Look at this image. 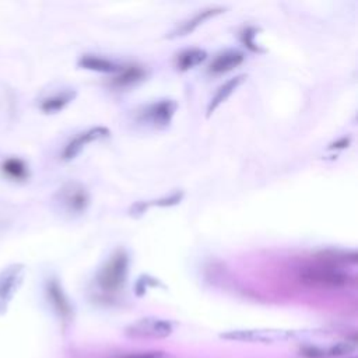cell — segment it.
<instances>
[{"label":"cell","mask_w":358,"mask_h":358,"mask_svg":"<svg viewBox=\"0 0 358 358\" xmlns=\"http://www.w3.org/2000/svg\"><path fill=\"white\" fill-rule=\"evenodd\" d=\"M55 201L62 211L67 214H80L87 208L90 197L83 185L69 182L57 190L55 194Z\"/></svg>","instance_id":"3"},{"label":"cell","mask_w":358,"mask_h":358,"mask_svg":"<svg viewBox=\"0 0 358 358\" xmlns=\"http://www.w3.org/2000/svg\"><path fill=\"white\" fill-rule=\"evenodd\" d=\"M22 264H10L0 271V315L6 313L10 302L24 280Z\"/></svg>","instance_id":"6"},{"label":"cell","mask_w":358,"mask_h":358,"mask_svg":"<svg viewBox=\"0 0 358 358\" xmlns=\"http://www.w3.org/2000/svg\"><path fill=\"white\" fill-rule=\"evenodd\" d=\"M221 337L231 341L252 344H277L292 337L291 331L277 329H239L221 333Z\"/></svg>","instance_id":"2"},{"label":"cell","mask_w":358,"mask_h":358,"mask_svg":"<svg viewBox=\"0 0 358 358\" xmlns=\"http://www.w3.org/2000/svg\"><path fill=\"white\" fill-rule=\"evenodd\" d=\"M357 351V344L354 341H338L327 345L326 348H308L305 351L306 355L316 358H333V357H344Z\"/></svg>","instance_id":"11"},{"label":"cell","mask_w":358,"mask_h":358,"mask_svg":"<svg viewBox=\"0 0 358 358\" xmlns=\"http://www.w3.org/2000/svg\"><path fill=\"white\" fill-rule=\"evenodd\" d=\"M207 53L203 49L199 48H193V49H186L183 52H180L176 57V67L182 71L193 69L194 66L200 64L204 59H206Z\"/></svg>","instance_id":"15"},{"label":"cell","mask_w":358,"mask_h":358,"mask_svg":"<svg viewBox=\"0 0 358 358\" xmlns=\"http://www.w3.org/2000/svg\"><path fill=\"white\" fill-rule=\"evenodd\" d=\"M182 196H183L182 193H175V194H172V196H169L166 199L155 201V204L157 206H172V204H176L182 199Z\"/></svg>","instance_id":"21"},{"label":"cell","mask_w":358,"mask_h":358,"mask_svg":"<svg viewBox=\"0 0 358 358\" xmlns=\"http://www.w3.org/2000/svg\"><path fill=\"white\" fill-rule=\"evenodd\" d=\"M173 331V324L169 320L159 317H143L129 324L124 333L137 338H165Z\"/></svg>","instance_id":"4"},{"label":"cell","mask_w":358,"mask_h":358,"mask_svg":"<svg viewBox=\"0 0 358 358\" xmlns=\"http://www.w3.org/2000/svg\"><path fill=\"white\" fill-rule=\"evenodd\" d=\"M48 294H49L52 302L55 303V306H56L62 313H64V312L67 310V302H66V298H64V295H63V292H62V289H60L57 281H55V280L49 281V284H48Z\"/></svg>","instance_id":"17"},{"label":"cell","mask_w":358,"mask_h":358,"mask_svg":"<svg viewBox=\"0 0 358 358\" xmlns=\"http://www.w3.org/2000/svg\"><path fill=\"white\" fill-rule=\"evenodd\" d=\"M78 64L83 67V69H88V70H95V71H103V73H112V71H116L119 67L112 63L110 60L108 59H103V57H98V56H94V55H85L80 59Z\"/></svg>","instance_id":"16"},{"label":"cell","mask_w":358,"mask_h":358,"mask_svg":"<svg viewBox=\"0 0 358 358\" xmlns=\"http://www.w3.org/2000/svg\"><path fill=\"white\" fill-rule=\"evenodd\" d=\"M243 53L238 50H224L213 59V62L208 66V70L213 74H221L239 66L243 62Z\"/></svg>","instance_id":"10"},{"label":"cell","mask_w":358,"mask_h":358,"mask_svg":"<svg viewBox=\"0 0 358 358\" xmlns=\"http://www.w3.org/2000/svg\"><path fill=\"white\" fill-rule=\"evenodd\" d=\"M143 77V70L138 67H127L122 71L120 76L115 78V84L117 85H130L138 81Z\"/></svg>","instance_id":"18"},{"label":"cell","mask_w":358,"mask_h":358,"mask_svg":"<svg viewBox=\"0 0 358 358\" xmlns=\"http://www.w3.org/2000/svg\"><path fill=\"white\" fill-rule=\"evenodd\" d=\"M246 78L245 74H239L234 78H229L227 83H224L218 90L217 92L214 94V96L211 98L208 106H207V116H210L238 87L239 84H242V81Z\"/></svg>","instance_id":"12"},{"label":"cell","mask_w":358,"mask_h":358,"mask_svg":"<svg viewBox=\"0 0 358 358\" xmlns=\"http://www.w3.org/2000/svg\"><path fill=\"white\" fill-rule=\"evenodd\" d=\"M224 8L222 7H210V8H204L201 11H199L197 14H194L192 18H187L186 21H183L176 29H173L168 38H178V36H185L190 32H193L199 25H201L206 20L222 13Z\"/></svg>","instance_id":"9"},{"label":"cell","mask_w":358,"mask_h":358,"mask_svg":"<svg viewBox=\"0 0 358 358\" xmlns=\"http://www.w3.org/2000/svg\"><path fill=\"white\" fill-rule=\"evenodd\" d=\"M299 280L315 287H343L350 282V277L340 268L330 264H308L301 267Z\"/></svg>","instance_id":"1"},{"label":"cell","mask_w":358,"mask_h":358,"mask_svg":"<svg viewBox=\"0 0 358 358\" xmlns=\"http://www.w3.org/2000/svg\"><path fill=\"white\" fill-rule=\"evenodd\" d=\"M119 358H172V357L165 351H143V352L126 354Z\"/></svg>","instance_id":"19"},{"label":"cell","mask_w":358,"mask_h":358,"mask_svg":"<svg viewBox=\"0 0 358 358\" xmlns=\"http://www.w3.org/2000/svg\"><path fill=\"white\" fill-rule=\"evenodd\" d=\"M176 110V102L172 99H162L159 102L148 105L140 115V119L143 122H147L152 126H166L173 113Z\"/></svg>","instance_id":"7"},{"label":"cell","mask_w":358,"mask_h":358,"mask_svg":"<svg viewBox=\"0 0 358 358\" xmlns=\"http://www.w3.org/2000/svg\"><path fill=\"white\" fill-rule=\"evenodd\" d=\"M109 134V130L103 126H96V127H92L90 130H85L83 133H80L78 136H76L67 145L66 148L63 150V154H62V158L64 161H70L73 158H76L81 151L83 148L95 141V140H99L102 137H106Z\"/></svg>","instance_id":"8"},{"label":"cell","mask_w":358,"mask_h":358,"mask_svg":"<svg viewBox=\"0 0 358 358\" xmlns=\"http://www.w3.org/2000/svg\"><path fill=\"white\" fill-rule=\"evenodd\" d=\"M76 96V91L73 90H66V91H60L55 95H50L48 98H45L41 102V109L45 113H55L59 112L60 109H63L66 105H69Z\"/></svg>","instance_id":"13"},{"label":"cell","mask_w":358,"mask_h":358,"mask_svg":"<svg viewBox=\"0 0 358 358\" xmlns=\"http://www.w3.org/2000/svg\"><path fill=\"white\" fill-rule=\"evenodd\" d=\"M1 171L7 178L17 182L25 180L29 175L27 164L21 158H15V157L4 159L1 164Z\"/></svg>","instance_id":"14"},{"label":"cell","mask_w":358,"mask_h":358,"mask_svg":"<svg viewBox=\"0 0 358 358\" xmlns=\"http://www.w3.org/2000/svg\"><path fill=\"white\" fill-rule=\"evenodd\" d=\"M253 36H255V29H252V28H248L245 32H243V35H242V39H243V42L252 49V50H259L255 45V42H253Z\"/></svg>","instance_id":"20"},{"label":"cell","mask_w":358,"mask_h":358,"mask_svg":"<svg viewBox=\"0 0 358 358\" xmlns=\"http://www.w3.org/2000/svg\"><path fill=\"white\" fill-rule=\"evenodd\" d=\"M127 255L123 250H117L101 268L98 274L99 284L106 289L117 288L126 278L127 273Z\"/></svg>","instance_id":"5"}]
</instances>
